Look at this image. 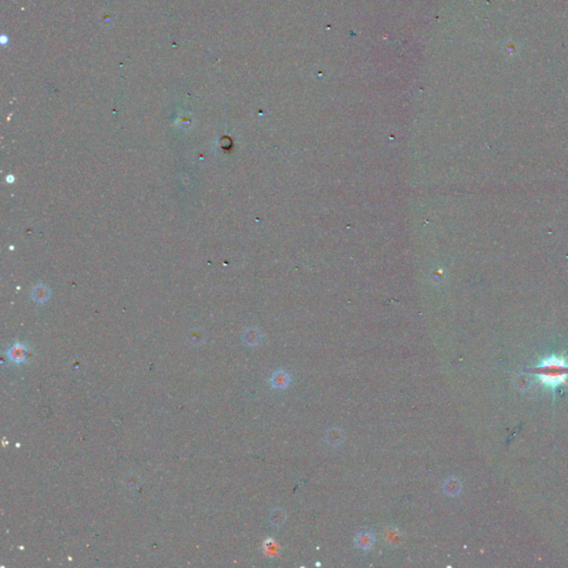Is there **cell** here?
<instances>
[{"instance_id": "obj_7", "label": "cell", "mask_w": 568, "mask_h": 568, "mask_svg": "<svg viewBox=\"0 0 568 568\" xmlns=\"http://www.w3.org/2000/svg\"><path fill=\"white\" fill-rule=\"evenodd\" d=\"M384 536H385V541H387L388 544H392V545L399 544L402 540L401 533L397 532V530L393 527H389L385 530Z\"/></svg>"}, {"instance_id": "obj_5", "label": "cell", "mask_w": 568, "mask_h": 568, "mask_svg": "<svg viewBox=\"0 0 568 568\" xmlns=\"http://www.w3.org/2000/svg\"><path fill=\"white\" fill-rule=\"evenodd\" d=\"M325 441L332 446L340 445L343 441V433L339 429H331L325 435Z\"/></svg>"}, {"instance_id": "obj_3", "label": "cell", "mask_w": 568, "mask_h": 568, "mask_svg": "<svg viewBox=\"0 0 568 568\" xmlns=\"http://www.w3.org/2000/svg\"><path fill=\"white\" fill-rule=\"evenodd\" d=\"M355 544H356V546L359 547V548L363 549V550L370 549L372 545L374 544V537H373V534L370 532L359 533L358 536H356V538H355Z\"/></svg>"}, {"instance_id": "obj_6", "label": "cell", "mask_w": 568, "mask_h": 568, "mask_svg": "<svg viewBox=\"0 0 568 568\" xmlns=\"http://www.w3.org/2000/svg\"><path fill=\"white\" fill-rule=\"evenodd\" d=\"M287 521V514L281 508H275L270 513V522L274 526H282Z\"/></svg>"}, {"instance_id": "obj_2", "label": "cell", "mask_w": 568, "mask_h": 568, "mask_svg": "<svg viewBox=\"0 0 568 568\" xmlns=\"http://www.w3.org/2000/svg\"><path fill=\"white\" fill-rule=\"evenodd\" d=\"M27 358L26 346L20 343H16L8 351V359L14 363H23Z\"/></svg>"}, {"instance_id": "obj_4", "label": "cell", "mask_w": 568, "mask_h": 568, "mask_svg": "<svg viewBox=\"0 0 568 568\" xmlns=\"http://www.w3.org/2000/svg\"><path fill=\"white\" fill-rule=\"evenodd\" d=\"M271 384L275 388H284L290 384V375L284 371H277L273 373L271 377Z\"/></svg>"}, {"instance_id": "obj_1", "label": "cell", "mask_w": 568, "mask_h": 568, "mask_svg": "<svg viewBox=\"0 0 568 568\" xmlns=\"http://www.w3.org/2000/svg\"><path fill=\"white\" fill-rule=\"evenodd\" d=\"M529 371L544 387L556 389L563 384L568 386V361L564 356L550 355Z\"/></svg>"}]
</instances>
